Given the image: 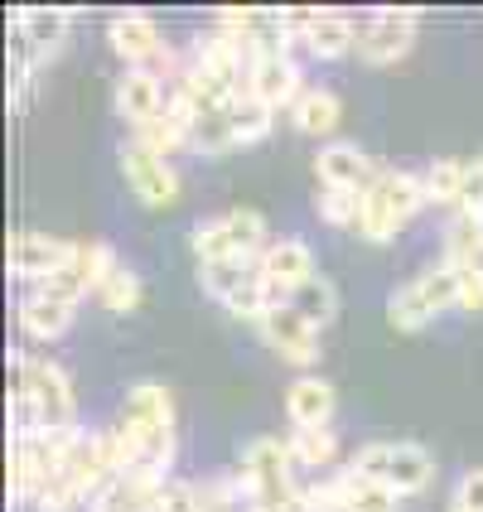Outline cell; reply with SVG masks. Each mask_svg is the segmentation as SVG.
<instances>
[{
  "label": "cell",
  "instance_id": "obj_6",
  "mask_svg": "<svg viewBox=\"0 0 483 512\" xmlns=\"http://www.w3.org/2000/svg\"><path fill=\"white\" fill-rule=\"evenodd\" d=\"M116 160H121V179H126V189L145 203V208H170L179 199V170H174L165 155H155V150H145L141 141H121L116 150Z\"/></svg>",
  "mask_w": 483,
  "mask_h": 512
},
{
  "label": "cell",
  "instance_id": "obj_32",
  "mask_svg": "<svg viewBox=\"0 0 483 512\" xmlns=\"http://www.w3.org/2000/svg\"><path fill=\"white\" fill-rule=\"evenodd\" d=\"M150 512H199V484L189 479H165L150 498Z\"/></svg>",
  "mask_w": 483,
  "mask_h": 512
},
{
  "label": "cell",
  "instance_id": "obj_17",
  "mask_svg": "<svg viewBox=\"0 0 483 512\" xmlns=\"http://www.w3.org/2000/svg\"><path fill=\"white\" fill-rule=\"evenodd\" d=\"M290 121H295L305 136H319V141L329 145L334 131H339V121H343L339 92H329V87H305V92L295 97V107H290Z\"/></svg>",
  "mask_w": 483,
  "mask_h": 512
},
{
  "label": "cell",
  "instance_id": "obj_40",
  "mask_svg": "<svg viewBox=\"0 0 483 512\" xmlns=\"http://www.w3.org/2000/svg\"><path fill=\"white\" fill-rule=\"evenodd\" d=\"M479 165H483V155H479Z\"/></svg>",
  "mask_w": 483,
  "mask_h": 512
},
{
  "label": "cell",
  "instance_id": "obj_31",
  "mask_svg": "<svg viewBox=\"0 0 483 512\" xmlns=\"http://www.w3.org/2000/svg\"><path fill=\"white\" fill-rule=\"evenodd\" d=\"M73 271L87 281V290L97 295L102 290V281L116 271V252L107 247V242H78V261H73Z\"/></svg>",
  "mask_w": 483,
  "mask_h": 512
},
{
  "label": "cell",
  "instance_id": "obj_29",
  "mask_svg": "<svg viewBox=\"0 0 483 512\" xmlns=\"http://www.w3.org/2000/svg\"><path fill=\"white\" fill-rule=\"evenodd\" d=\"M314 208L329 228H358V208H363V194L358 189H319L314 194Z\"/></svg>",
  "mask_w": 483,
  "mask_h": 512
},
{
  "label": "cell",
  "instance_id": "obj_14",
  "mask_svg": "<svg viewBox=\"0 0 483 512\" xmlns=\"http://www.w3.org/2000/svg\"><path fill=\"white\" fill-rule=\"evenodd\" d=\"M256 271H261V281L271 285L276 295H290L295 285H305L310 276H319L314 252L300 237H271V247L256 256Z\"/></svg>",
  "mask_w": 483,
  "mask_h": 512
},
{
  "label": "cell",
  "instance_id": "obj_9",
  "mask_svg": "<svg viewBox=\"0 0 483 512\" xmlns=\"http://www.w3.org/2000/svg\"><path fill=\"white\" fill-rule=\"evenodd\" d=\"M416 29H421V15H416V10H377L372 20L358 25V49H353V54L363 58V63L387 68V63H397V58L411 54Z\"/></svg>",
  "mask_w": 483,
  "mask_h": 512
},
{
  "label": "cell",
  "instance_id": "obj_7",
  "mask_svg": "<svg viewBox=\"0 0 483 512\" xmlns=\"http://www.w3.org/2000/svg\"><path fill=\"white\" fill-rule=\"evenodd\" d=\"M78 261V242H68V237H54V232H15L10 237V247H5V266H10V276H20V281H44V276H54V271H68Z\"/></svg>",
  "mask_w": 483,
  "mask_h": 512
},
{
  "label": "cell",
  "instance_id": "obj_36",
  "mask_svg": "<svg viewBox=\"0 0 483 512\" xmlns=\"http://www.w3.org/2000/svg\"><path fill=\"white\" fill-rule=\"evenodd\" d=\"M459 310H483V266H459Z\"/></svg>",
  "mask_w": 483,
  "mask_h": 512
},
{
  "label": "cell",
  "instance_id": "obj_8",
  "mask_svg": "<svg viewBox=\"0 0 483 512\" xmlns=\"http://www.w3.org/2000/svg\"><path fill=\"white\" fill-rule=\"evenodd\" d=\"M285 25L310 58H343L358 49V25L339 10H285Z\"/></svg>",
  "mask_w": 483,
  "mask_h": 512
},
{
  "label": "cell",
  "instance_id": "obj_24",
  "mask_svg": "<svg viewBox=\"0 0 483 512\" xmlns=\"http://www.w3.org/2000/svg\"><path fill=\"white\" fill-rule=\"evenodd\" d=\"M464 174H469V160H455V155H440L435 165H426V174H421V184H426V203L459 208V194H464Z\"/></svg>",
  "mask_w": 483,
  "mask_h": 512
},
{
  "label": "cell",
  "instance_id": "obj_22",
  "mask_svg": "<svg viewBox=\"0 0 483 512\" xmlns=\"http://www.w3.org/2000/svg\"><path fill=\"white\" fill-rule=\"evenodd\" d=\"M285 300H290L295 310L305 314L314 329H324V324H329V319L339 314V285L329 281V276H310L305 285H295V290H290Z\"/></svg>",
  "mask_w": 483,
  "mask_h": 512
},
{
  "label": "cell",
  "instance_id": "obj_10",
  "mask_svg": "<svg viewBox=\"0 0 483 512\" xmlns=\"http://www.w3.org/2000/svg\"><path fill=\"white\" fill-rule=\"evenodd\" d=\"M256 329H261V339L271 343L285 363H295V368H305V372L319 363V329H314L310 319L295 310L290 300H276L271 310L261 314Z\"/></svg>",
  "mask_w": 483,
  "mask_h": 512
},
{
  "label": "cell",
  "instance_id": "obj_34",
  "mask_svg": "<svg viewBox=\"0 0 483 512\" xmlns=\"http://www.w3.org/2000/svg\"><path fill=\"white\" fill-rule=\"evenodd\" d=\"M455 213H469V218H483V165L469 160V174H464V194H459Z\"/></svg>",
  "mask_w": 483,
  "mask_h": 512
},
{
  "label": "cell",
  "instance_id": "obj_5",
  "mask_svg": "<svg viewBox=\"0 0 483 512\" xmlns=\"http://www.w3.org/2000/svg\"><path fill=\"white\" fill-rule=\"evenodd\" d=\"M10 372H15V392H25V397L39 406L44 430L78 426V397H73V382H68V372L58 368V363L29 358L20 348H10Z\"/></svg>",
  "mask_w": 483,
  "mask_h": 512
},
{
  "label": "cell",
  "instance_id": "obj_1",
  "mask_svg": "<svg viewBox=\"0 0 483 512\" xmlns=\"http://www.w3.org/2000/svg\"><path fill=\"white\" fill-rule=\"evenodd\" d=\"M300 464L290 455V440L281 435H252L242 445V464L232 474L237 498H266L285 512H300Z\"/></svg>",
  "mask_w": 483,
  "mask_h": 512
},
{
  "label": "cell",
  "instance_id": "obj_3",
  "mask_svg": "<svg viewBox=\"0 0 483 512\" xmlns=\"http://www.w3.org/2000/svg\"><path fill=\"white\" fill-rule=\"evenodd\" d=\"M189 247L199 256V266H213V261H256L271 247V237H266V218L256 208H228V213L199 218L189 228Z\"/></svg>",
  "mask_w": 483,
  "mask_h": 512
},
{
  "label": "cell",
  "instance_id": "obj_11",
  "mask_svg": "<svg viewBox=\"0 0 483 512\" xmlns=\"http://www.w3.org/2000/svg\"><path fill=\"white\" fill-rule=\"evenodd\" d=\"M107 44H112V54L126 63V68H160L165 58L174 54L170 44H165V34L160 25L141 15V10H126V15H112V25H107Z\"/></svg>",
  "mask_w": 483,
  "mask_h": 512
},
{
  "label": "cell",
  "instance_id": "obj_13",
  "mask_svg": "<svg viewBox=\"0 0 483 512\" xmlns=\"http://www.w3.org/2000/svg\"><path fill=\"white\" fill-rule=\"evenodd\" d=\"M334 406H339V392H334L329 377H319V372L290 377V387H285V416H290L295 430H324L334 421Z\"/></svg>",
  "mask_w": 483,
  "mask_h": 512
},
{
  "label": "cell",
  "instance_id": "obj_21",
  "mask_svg": "<svg viewBox=\"0 0 483 512\" xmlns=\"http://www.w3.org/2000/svg\"><path fill=\"white\" fill-rule=\"evenodd\" d=\"M228 121H232V136H237V145H252V141H261V136L271 131L276 112H271V107L256 97L252 87H242V92L228 102Z\"/></svg>",
  "mask_w": 483,
  "mask_h": 512
},
{
  "label": "cell",
  "instance_id": "obj_20",
  "mask_svg": "<svg viewBox=\"0 0 483 512\" xmlns=\"http://www.w3.org/2000/svg\"><path fill=\"white\" fill-rule=\"evenodd\" d=\"M445 266H483V218H469V213H455L445 223Z\"/></svg>",
  "mask_w": 483,
  "mask_h": 512
},
{
  "label": "cell",
  "instance_id": "obj_30",
  "mask_svg": "<svg viewBox=\"0 0 483 512\" xmlns=\"http://www.w3.org/2000/svg\"><path fill=\"white\" fill-rule=\"evenodd\" d=\"M252 271H256V261H213V266H199V281H203V290L223 305V300H228L232 290L247 281Z\"/></svg>",
  "mask_w": 483,
  "mask_h": 512
},
{
  "label": "cell",
  "instance_id": "obj_16",
  "mask_svg": "<svg viewBox=\"0 0 483 512\" xmlns=\"http://www.w3.org/2000/svg\"><path fill=\"white\" fill-rule=\"evenodd\" d=\"M112 102H116V112L126 116V126L136 131L150 116L165 112L170 92H165V83H160L150 68H121V78H116V87H112Z\"/></svg>",
  "mask_w": 483,
  "mask_h": 512
},
{
  "label": "cell",
  "instance_id": "obj_12",
  "mask_svg": "<svg viewBox=\"0 0 483 512\" xmlns=\"http://www.w3.org/2000/svg\"><path fill=\"white\" fill-rule=\"evenodd\" d=\"M377 174L382 170L372 165V155L353 141H329V145H319V155H314L319 189H358V194H363Z\"/></svg>",
  "mask_w": 483,
  "mask_h": 512
},
{
  "label": "cell",
  "instance_id": "obj_28",
  "mask_svg": "<svg viewBox=\"0 0 483 512\" xmlns=\"http://www.w3.org/2000/svg\"><path fill=\"white\" fill-rule=\"evenodd\" d=\"M97 300L107 305L112 314H131L136 305H141V276L126 266V261H116V271L102 281V290H97Z\"/></svg>",
  "mask_w": 483,
  "mask_h": 512
},
{
  "label": "cell",
  "instance_id": "obj_33",
  "mask_svg": "<svg viewBox=\"0 0 483 512\" xmlns=\"http://www.w3.org/2000/svg\"><path fill=\"white\" fill-rule=\"evenodd\" d=\"M300 512H353L343 503V493L334 488V479H314V484H300Z\"/></svg>",
  "mask_w": 483,
  "mask_h": 512
},
{
  "label": "cell",
  "instance_id": "obj_26",
  "mask_svg": "<svg viewBox=\"0 0 483 512\" xmlns=\"http://www.w3.org/2000/svg\"><path fill=\"white\" fill-rule=\"evenodd\" d=\"M290 455H295V464H300V469H329V464H334V455H339V435H334V426H324V430H290Z\"/></svg>",
  "mask_w": 483,
  "mask_h": 512
},
{
  "label": "cell",
  "instance_id": "obj_27",
  "mask_svg": "<svg viewBox=\"0 0 483 512\" xmlns=\"http://www.w3.org/2000/svg\"><path fill=\"white\" fill-rule=\"evenodd\" d=\"M232 145H237V136H232L228 107H223V112L199 116V121L189 126V150H199V155H223V150H232Z\"/></svg>",
  "mask_w": 483,
  "mask_h": 512
},
{
  "label": "cell",
  "instance_id": "obj_37",
  "mask_svg": "<svg viewBox=\"0 0 483 512\" xmlns=\"http://www.w3.org/2000/svg\"><path fill=\"white\" fill-rule=\"evenodd\" d=\"M87 512H131V508H126V503H121L116 493H102V498H97V503H92Z\"/></svg>",
  "mask_w": 483,
  "mask_h": 512
},
{
  "label": "cell",
  "instance_id": "obj_2",
  "mask_svg": "<svg viewBox=\"0 0 483 512\" xmlns=\"http://www.w3.org/2000/svg\"><path fill=\"white\" fill-rule=\"evenodd\" d=\"M426 208V184L411 170H382L363 189V208H358V237L363 242H392L416 213Z\"/></svg>",
  "mask_w": 483,
  "mask_h": 512
},
{
  "label": "cell",
  "instance_id": "obj_38",
  "mask_svg": "<svg viewBox=\"0 0 483 512\" xmlns=\"http://www.w3.org/2000/svg\"><path fill=\"white\" fill-rule=\"evenodd\" d=\"M237 512H285V508L266 503V498H242V508H237Z\"/></svg>",
  "mask_w": 483,
  "mask_h": 512
},
{
  "label": "cell",
  "instance_id": "obj_4",
  "mask_svg": "<svg viewBox=\"0 0 483 512\" xmlns=\"http://www.w3.org/2000/svg\"><path fill=\"white\" fill-rule=\"evenodd\" d=\"M348 464L372 474V479H382L397 498H416V493L430 488V479H435V459H430V450L416 445V440H368V445L353 450Z\"/></svg>",
  "mask_w": 483,
  "mask_h": 512
},
{
  "label": "cell",
  "instance_id": "obj_18",
  "mask_svg": "<svg viewBox=\"0 0 483 512\" xmlns=\"http://www.w3.org/2000/svg\"><path fill=\"white\" fill-rule=\"evenodd\" d=\"M73 305H58L49 295H39V290H29L20 295V305H15V319H20V329H25L29 339H63L68 334V324H73Z\"/></svg>",
  "mask_w": 483,
  "mask_h": 512
},
{
  "label": "cell",
  "instance_id": "obj_23",
  "mask_svg": "<svg viewBox=\"0 0 483 512\" xmlns=\"http://www.w3.org/2000/svg\"><path fill=\"white\" fill-rule=\"evenodd\" d=\"M430 319H435V310H430V300L421 295L416 276L387 295V324H392V329H401V334H416V329H426Z\"/></svg>",
  "mask_w": 483,
  "mask_h": 512
},
{
  "label": "cell",
  "instance_id": "obj_19",
  "mask_svg": "<svg viewBox=\"0 0 483 512\" xmlns=\"http://www.w3.org/2000/svg\"><path fill=\"white\" fill-rule=\"evenodd\" d=\"M334 488L343 493V503L353 512H397V503H401L382 479H372V474L353 469V464H343L339 474H334Z\"/></svg>",
  "mask_w": 483,
  "mask_h": 512
},
{
  "label": "cell",
  "instance_id": "obj_15",
  "mask_svg": "<svg viewBox=\"0 0 483 512\" xmlns=\"http://www.w3.org/2000/svg\"><path fill=\"white\" fill-rule=\"evenodd\" d=\"M247 87L271 112H281V107H295V97L305 92V78H300L295 54H256L247 68Z\"/></svg>",
  "mask_w": 483,
  "mask_h": 512
},
{
  "label": "cell",
  "instance_id": "obj_35",
  "mask_svg": "<svg viewBox=\"0 0 483 512\" xmlns=\"http://www.w3.org/2000/svg\"><path fill=\"white\" fill-rule=\"evenodd\" d=\"M455 503L459 508H469V512H483V464H474V469H464V474H459Z\"/></svg>",
  "mask_w": 483,
  "mask_h": 512
},
{
  "label": "cell",
  "instance_id": "obj_25",
  "mask_svg": "<svg viewBox=\"0 0 483 512\" xmlns=\"http://www.w3.org/2000/svg\"><path fill=\"white\" fill-rule=\"evenodd\" d=\"M131 141H141L145 150H155V155H165V160H170L174 150H184V145H189V121H179V116L165 107L160 116H150L145 126H136V131H131Z\"/></svg>",
  "mask_w": 483,
  "mask_h": 512
},
{
  "label": "cell",
  "instance_id": "obj_39",
  "mask_svg": "<svg viewBox=\"0 0 483 512\" xmlns=\"http://www.w3.org/2000/svg\"><path fill=\"white\" fill-rule=\"evenodd\" d=\"M445 512H469V508H459V503H450V508H445Z\"/></svg>",
  "mask_w": 483,
  "mask_h": 512
}]
</instances>
